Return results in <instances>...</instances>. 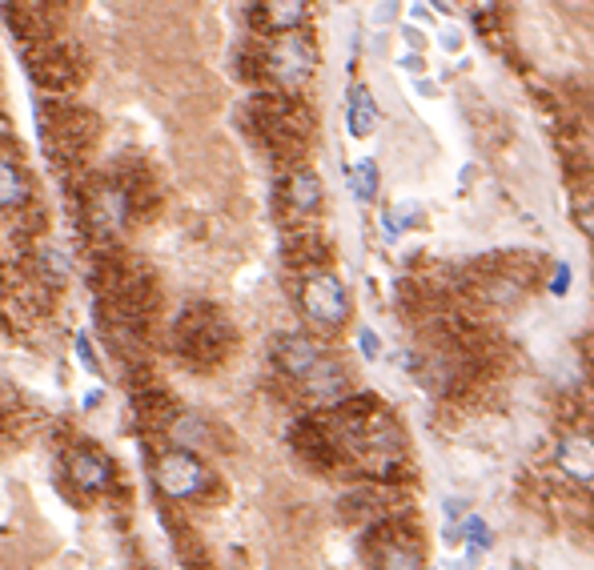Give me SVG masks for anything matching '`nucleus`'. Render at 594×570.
I'll return each instance as SVG.
<instances>
[{
  "mask_svg": "<svg viewBox=\"0 0 594 570\" xmlns=\"http://www.w3.org/2000/svg\"><path fill=\"white\" fill-rule=\"evenodd\" d=\"M302 306L314 322L322 326H342L350 318V298H346V285L334 273H310L302 285Z\"/></svg>",
  "mask_w": 594,
  "mask_h": 570,
  "instance_id": "f257e3e1",
  "label": "nucleus"
},
{
  "mask_svg": "<svg viewBox=\"0 0 594 570\" xmlns=\"http://www.w3.org/2000/svg\"><path fill=\"white\" fill-rule=\"evenodd\" d=\"M269 69L285 89L306 85V77L314 73V45L302 33H289L269 49Z\"/></svg>",
  "mask_w": 594,
  "mask_h": 570,
  "instance_id": "f03ea898",
  "label": "nucleus"
},
{
  "mask_svg": "<svg viewBox=\"0 0 594 570\" xmlns=\"http://www.w3.org/2000/svg\"><path fill=\"white\" fill-rule=\"evenodd\" d=\"M153 478H157V490L169 494V498H189V494L205 490V466L189 450H169L157 462Z\"/></svg>",
  "mask_w": 594,
  "mask_h": 570,
  "instance_id": "7ed1b4c3",
  "label": "nucleus"
},
{
  "mask_svg": "<svg viewBox=\"0 0 594 570\" xmlns=\"http://www.w3.org/2000/svg\"><path fill=\"white\" fill-rule=\"evenodd\" d=\"M269 354H273V362H277L285 374H293V378H310V374L326 362V354H322L310 338H302V334H277L273 346H269Z\"/></svg>",
  "mask_w": 594,
  "mask_h": 570,
  "instance_id": "20e7f679",
  "label": "nucleus"
},
{
  "mask_svg": "<svg viewBox=\"0 0 594 570\" xmlns=\"http://www.w3.org/2000/svg\"><path fill=\"white\" fill-rule=\"evenodd\" d=\"M69 474H73V482H77L81 490H89V494H97V490H105V486L113 482V466H109V458L97 454V450H77L73 462H69Z\"/></svg>",
  "mask_w": 594,
  "mask_h": 570,
  "instance_id": "39448f33",
  "label": "nucleus"
},
{
  "mask_svg": "<svg viewBox=\"0 0 594 570\" xmlns=\"http://www.w3.org/2000/svg\"><path fill=\"white\" fill-rule=\"evenodd\" d=\"M558 466H562L570 478H578V482H594V438H586V434L562 438V446H558Z\"/></svg>",
  "mask_w": 594,
  "mask_h": 570,
  "instance_id": "423d86ee",
  "label": "nucleus"
},
{
  "mask_svg": "<svg viewBox=\"0 0 594 570\" xmlns=\"http://www.w3.org/2000/svg\"><path fill=\"white\" fill-rule=\"evenodd\" d=\"M346 125H350V137L366 141L374 129H378V101L366 85H354L350 89V105H346Z\"/></svg>",
  "mask_w": 594,
  "mask_h": 570,
  "instance_id": "0eeeda50",
  "label": "nucleus"
},
{
  "mask_svg": "<svg viewBox=\"0 0 594 570\" xmlns=\"http://www.w3.org/2000/svg\"><path fill=\"white\" fill-rule=\"evenodd\" d=\"M261 13H265V25L281 37L297 33V25H306V17H310L302 0H269V5H261Z\"/></svg>",
  "mask_w": 594,
  "mask_h": 570,
  "instance_id": "6e6552de",
  "label": "nucleus"
},
{
  "mask_svg": "<svg viewBox=\"0 0 594 570\" xmlns=\"http://www.w3.org/2000/svg\"><path fill=\"white\" fill-rule=\"evenodd\" d=\"M285 197H289L293 209H306V213H310V209L322 205V181H318L310 169H302V173H293V177H289Z\"/></svg>",
  "mask_w": 594,
  "mask_h": 570,
  "instance_id": "1a4fd4ad",
  "label": "nucleus"
},
{
  "mask_svg": "<svg viewBox=\"0 0 594 570\" xmlns=\"http://www.w3.org/2000/svg\"><path fill=\"white\" fill-rule=\"evenodd\" d=\"M306 390L314 394V398H326V402H334L342 390H346V378H342V366H334V362H322L310 378H306Z\"/></svg>",
  "mask_w": 594,
  "mask_h": 570,
  "instance_id": "9d476101",
  "label": "nucleus"
},
{
  "mask_svg": "<svg viewBox=\"0 0 594 570\" xmlns=\"http://www.w3.org/2000/svg\"><path fill=\"white\" fill-rule=\"evenodd\" d=\"M0 205H5L9 213L25 205V173L13 161L0 165Z\"/></svg>",
  "mask_w": 594,
  "mask_h": 570,
  "instance_id": "9b49d317",
  "label": "nucleus"
},
{
  "mask_svg": "<svg viewBox=\"0 0 594 570\" xmlns=\"http://www.w3.org/2000/svg\"><path fill=\"white\" fill-rule=\"evenodd\" d=\"M350 189H354V197H358L362 205H370V201L378 197V165H374L370 157L350 169Z\"/></svg>",
  "mask_w": 594,
  "mask_h": 570,
  "instance_id": "f8f14e48",
  "label": "nucleus"
},
{
  "mask_svg": "<svg viewBox=\"0 0 594 570\" xmlns=\"http://www.w3.org/2000/svg\"><path fill=\"white\" fill-rule=\"evenodd\" d=\"M93 217H97L101 229H117V225L125 221V197L113 193V189H105L101 201H97V209H93Z\"/></svg>",
  "mask_w": 594,
  "mask_h": 570,
  "instance_id": "ddd939ff",
  "label": "nucleus"
},
{
  "mask_svg": "<svg viewBox=\"0 0 594 570\" xmlns=\"http://www.w3.org/2000/svg\"><path fill=\"white\" fill-rule=\"evenodd\" d=\"M462 530H466V542H470V558L478 554V550H486L490 546V526H486V518H478V514H470L466 522H462Z\"/></svg>",
  "mask_w": 594,
  "mask_h": 570,
  "instance_id": "4468645a",
  "label": "nucleus"
},
{
  "mask_svg": "<svg viewBox=\"0 0 594 570\" xmlns=\"http://www.w3.org/2000/svg\"><path fill=\"white\" fill-rule=\"evenodd\" d=\"M378 570H422V566H418V554H414V550L394 546V550H386V554L378 558Z\"/></svg>",
  "mask_w": 594,
  "mask_h": 570,
  "instance_id": "2eb2a0df",
  "label": "nucleus"
},
{
  "mask_svg": "<svg viewBox=\"0 0 594 570\" xmlns=\"http://www.w3.org/2000/svg\"><path fill=\"white\" fill-rule=\"evenodd\" d=\"M201 434H205V426H201L197 418H181V422L173 426V438H177V450H185V446H193V442H201Z\"/></svg>",
  "mask_w": 594,
  "mask_h": 570,
  "instance_id": "dca6fc26",
  "label": "nucleus"
},
{
  "mask_svg": "<svg viewBox=\"0 0 594 570\" xmlns=\"http://www.w3.org/2000/svg\"><path fill=\"white\" fill-rule=\"evenodd\" d=\"M358 350H362V358H370V362H374V358L382 354L378 334H374V330H362V334H358Z\"/></svg>",
  "mask_w": 594,
  "mask_h": 570,
  "instance_id": "f3484780",
  "label": "nucleus"
},
{
  "mask_svg": "<svg viewBox=\"0 0 594 570\" xmlns=\"http://www.w3.org/2000/svg\"><path fill=\"white\" fill-rule=\"evenodd\" d=\"M77 358L85 362V370H93V374H97V354H93V346H89V338H85V334L77 338Z\"/></svg>",
  "mask_w": 594,
  "mask_h": 570,
  "instance_id": "a211bd4d",
  "label": "nucleus"
},
{
  "mask_svg": "<svg viewBox=\"0 0 594 570\" xmlns=\"http://www.w3.org/2000/svg\"><path fill=\"white\" fill-rule=\"evenodd\" d=\"M550 290H554V294H566V290H570V265H566V261H562V265L554 269V281H550Z\"/></svg>",
  "mask_w": 594,
  "mask_h": 570,
  "instance_id": "6ab92c4d",
  "label": "nucleus"
},
{
  "mask_svg": "<svg viewBox=\"0 0 594 570\" xmlns=\"http://www.w3.org/2000/svg\"><path fill=\"white\" fill-rule=\"evenodd\" d=\"M578 229H582L586 237H594V201H586V205L578 209Z\"/></svg>",
  "mask_w": 594,
  "mask_h": 570,
  "instance_id": "aec40b11",
  "label": "nucleus"
}]
</instances>
